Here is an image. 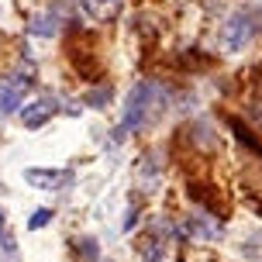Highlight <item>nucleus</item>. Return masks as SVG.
<instances>
[{"label":"nucleus","instance_id":"1","mask_svg":"<svg viewBox=\"0 0 262 262\" xmlns=\"http://www.w3.org/2000/svg\"><path fill=\"white\" fill-rule=\"evenodd\" d=\"M159 100V90L156 83H138L135 90L128 93V100H124V114H121V128L114 131V138H124V131H138L145 128L148 121H152V107Z\"/></svg>","mask_w":262,"mask_h":262},{"label":"nucleus","instance_id":"2","mask_svg":"<svg viewBox=\"0 0 262 262\" xmlns=\"http://www.w3.org/2000/svg\"><path fill=\"white\" fill-rule=\"evenodd\" d=\"M255 17L249 11H238L235 17H228V25H224V49L228 52H242L252 38H255Z\"/></svg>","mask_w":262,"mask_h":262},{"label":"nucleus","instance_id":"3","mask_svg":"<svg viewBox=\"0 0 262 262\" xmlns=\"http://www.w3.org/2000/svg\"><path fill=\"white\" fill-rule=\"evenodd\" d=\"M28 90H31V76H25V73H14V76L4 79L0 83V114H14L25 104Z\"/></svg>","mask_w":262,"mask_h":262},{"label":"nucleus","instance_id":"4","mask_svg":"<svg viewBox=\"0 0 262 262\" xmlns=\"http://www.w3.org/2000/svg\"><path fill=\"white\" fill-rule=\"evenodd\" d=\"M25 183L38 186V190H66L73 183L69 169H25Z\"/></svg>","mask_w":262,"mask_h":262},{"label":"nucleus","instance_id":"5","mask_svg":"<svg viewBox=\"0 0 262 262\" xmlns=\"http://www.w3.org/2000/svg\"><path fill=\"white\" fill-rule=\"evenodd\" d=\"M55 111H59V104H55L52 97H38L35 104H28L25 111H21V124L25 128H41V124H49V121L55 118Z\"/></svg>","mask_w":262,"mask_h":262},{"label":"nucleus","instance_id":"6","mask_svg":"<svg viewBox=\"0 0 262 262\" xmlns=\"http://www.w3.org/2000/svg\"><path fill=\"white\" fill-rule=\"evenodd\" d=\"M138 252H142L145 262H162V259H166V242H162L156 231H148V235H142V245H138Z\"/></svg>","mask_w":262,"mask_h":262},{"label":"nucleus","instance_id":"7","mask_svg":"<svg viewBox=\"0 0 262 262\" xmlns=\"http://www.w3.org/2000/svg\"><path fill=\"white\" fill-rule=\"evenodd\" d=\"M28 31H31V35H38V38H52L55 31H59V25H55L52 14H35V17L28 21Z\"/></svg>","mask_w":262,"mask_h":262},{"label":"nucleus","instance_id":"8","mask_svg":"<svg viewBox=\"0 0 262 262\" xmlns=\"http://www.w3.org/2000/svg\"><path fill=\"white\" fill-rule=\"evenodd\" d=\"M186 235L196 238V242H210V238H217V228H210L204 217H193V221L186 224Z\"/></svg>","mask_w":262,"mask_h":262},{"label":"nucleus","instance_id":"9","mask_svg":"<svg viewBox=\"0 0 262 262\" xmlns=\"http://www.w3.org/2000/svg\"><path fill=\"white\" fill-rule=\"evenodd\" d=\"M228 128L235 131V135H238V138H242L245 145H249L252 152H259V156H262V142H259V138H252V135H249V128H245V124H242L238 118H228Z\"/></svg>","mask_w":262,"mask_h":262},{"label":"nucleus","instance_id":"10","mask_svg":"<svg viewBox=\"0 0 262 262\" xmlns=\"http://www.w3.org/2000/svg\"><path fill=\"white\" fill-rule=\"evenodd\" d=\"M76 249H79V262H97L100 259V245H97L93 238H79Z\"/></svg>","mask_w":262,"mask_h":262},{"label":"nucleus","instance_id":"11","mask_svg":"<svg viewBox=\"0 0 262 262\" xmlns=\"http://www.w3.org/2000/svg\"><path fill=\"white\" fill-rule=\"evenodd\" d=\"M0 262H21L17 259V242H14V235H4V231H0Z\"/></svg>","mask_w":262,"mask_h":262},{"label":"nucleus","instance_id":"12","mask_svg":"<svg viewBox=\"0 0 262 262\" xmlns=\"http://www.w3.org/2000/svg\"><path fill=\"white\" fill-rule=\"evenodd\" d=\"M49 221H52V210H49V207H38L31 217H28V228H31V231H38V228H45Z\"/></svg>","mask_w":262,"mask_h":262},{"label":"nucleus","instance_id":"13","mask_svg":"<svg viewBox=\"0 0 262 262\" xmlns=\"http://www.w3.org/2000/svg\"><path fill=\"white\" fill-rule=\"evenodd\" d=\"M107 100H111V90H93V93H86V104H90V107H107Z\"/></svg>","mask_w":262,"mask_h":262},{"label":"nucleus","instance_id":"14","mask_svg":"<svg viewBox=\"0 0 262 262\" xmlns=\"http://www.w3.org/2000/svg\"><path fill=\"white\" fill-rule=\"evenodd\" d=\"M0 228H4V210H0Z\"/></svg>","mask_w":262,"mask_h":262}]
</instances>
